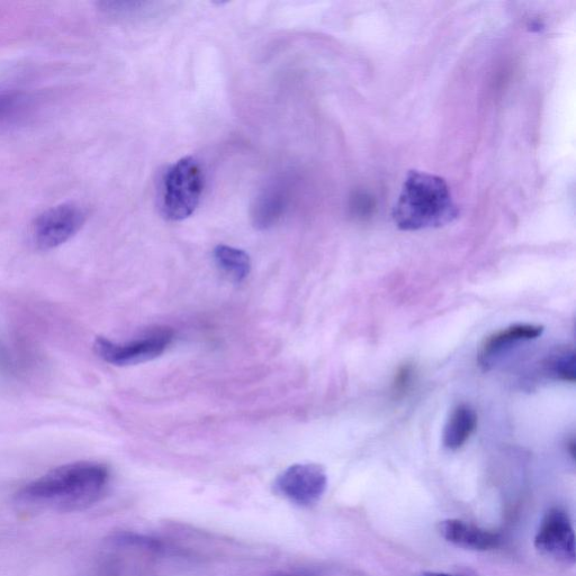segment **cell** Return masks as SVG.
<instances>
[{
  "mask_svg": "<svg viewBox=\"0 0 576 576\" xmlns=\"http://www.w3.org/2000/svg\"><path fill=\"white\" fill-rule=\"evenodd\" d=\"M108 468L94 462H77L54 468L15 494L23 510L76 512L93 507L110 485Z\"/></svg>",
  "mask_w": 576,
  "mask_h": 576,
  "instance_id": "1",
  "label": "cell"
},
{
  "mask_svg": "<svg viewBox=\"0 0 576 576\" xmlns=\"http://www.w3.org/2000/svg\"><path fill=\"white\" fill-rule=\"evenodd\" d=\"M458 214V207L443 178L412 170L404 180L392 215L399 229L419 231L445 227Z\"/></svg>",
  "mask_w": 576,
  "mask_h": 576,
  "instance_id": "2",
  "label": "cell"
},
{
  "mask_svg": "<svg viewBox=\"0 0 576 576\" xmlns=\"http://www.w3.org/2000/svg\"><path fill=\"white\" fill-rule=\"evenodd\" d=\"M204 188L201 166L191 157L170 166L162 178L160 210L169 221H183L200 205Z\"/></svg>",
  "mask_w": 576,
  "mask_h": 576,
  "instance_id": "3",
  "label": "cell"
},
{
  "mask_svg": "<svg viewBox=\"0 0 576 576\" xmlns=\"http://www.w3.org/2000/svg\"><path fill=\"white\" fill-rule=\"evenodd\" d=\"M174 339L169 328L151 329L137 340L116 344L111 340L98 337L94 344L96 354L106 363L115 366L137 365L155 359L165 353Z\"/></svg>",
  "mask_w": 576,
  "mask_h": 576,
  "instance_id": "4",
  "label": "cell"
},
{
  "mask_svg": "<svg viewBox=\"0 0 576 576\" xmlns=\"http://www.w3.org/2000/svg\"><path fill=\"white\" fill-rule=\"evenodd\" d=\"M328 486V476L318 464H295L278 475L274 489L277 494L300 507L317 504Z\"/></svg>",
  "mask_w": 576,
  "mask_h": 576,
  "instance_id": "5",
  "label": "cell"
},
{
  "mask_svg": "<svg viewBox=\"0 0 576 576\" xmlns=\"http://www.w3.org/2000/svg\"><path fill=\"white\" fill-rule=\"evenodd\" d=\"M86 213L74 203L62 204L44 212L35 220L32 236L35 246L41 250L57 248L83 227Z\"/></svg>",
  "mask_w": 576,
  "mask_h": 576,
  "instance_id": "6",
  "label": "cell"
},
{
  "mask_svg": "<svg viewBox=\"0 0 576 576\" xmlns=\"http://www.w3.org/2000/svg\"><path fill=\"white\" fill-rule=\"evenodd\" d=\"M534 544L538 552L557 562L575 563L574 528L565 510L552 508L545 513L537 530Z\"/></svg>",
  "mask_w": 576,
  "mask_h": 576,
  "instance_id": "7",
  "label": "cell"
},
{
  "mask_svg": "<svg viewBox=\"0 0 576 576\" xmlns=\"http://www.w3.org/2000/svg\"><path fill=\"white\" fill-rule=\"evenodd\" d=\"M438 531L446 542L470 551L486 552L498 548L502 542L499 534L485 530L459 519L439 522Z\"/></svg>",
  "mask_w": 576,
  "mask_h": 576,
  "instance_id": "8",
  "label": "cell"
},
{
  "mask_svg": "<svg viewBox=\"0 0 576 576\" xmlns=\"http://www.w3.org/2000/svg\"><path fill=\"white\" fill-rule=\"evenodd\" d=\"M544 327L537 324H515V326L493 333L485 340L481 351L480 362L488 366L494 358L507 353L520 342L535 340L543 335Z\"/></svg>",
  "mask_w": 576,
  "mask_h": 576,
  "instance_id": "9",
  "label": "cell"
},
{
  "mask_svg": "<svg viewBox=\"0 0 576 576\" xmlns=\"http://www.w3.org/2000/svg\"><path fill=\"white\" fill-rule=\"evenodd\" d=\"M477 427V414L468 404H459L450 413L443 435L444 446L449 450L462 448Z\"/></svg>",
  "mask_w": 576,
  "mask_h": 576,
  "instance_id": "10",
  "label": "cell"
},
{
  "mask_svg": "<svg viewBox=\"0 0 576 576\" xmlns=\"http://www.w3.org/2000/svg\"><path fill=\"white\" fill-rule=\"evenodd\" d=\"M287 198L282 188L272 187L266 189L257 198L252 206L251 218L257 229L265 230L273 227L285 211Z\"/></svg>",
  "mask_w": 576,
  "mask_h": 576,
  "instance_id": "11",
  "label": "cell"
},
{
  "mask_svg": "<svg viewBox=\"0 0 576 576\" xmlns=\"http://www.w3.org/2000/svg\"><path fill=\"white\" fill-rule=\"evenodd\" d=\"M214 259L222 272L230 276L233 281L241 282L250 273V257L243 250L229 246H218L214 250Z\"/></svg>",
  "mask_w": 576,
  "mask_h": 576,
  "instance_id": "12",
  "label": "cell"
},
{
  "mask_svg": "<svg viewBox=\"0 0 576 576\" xmlns=\"http://www.w3.org/2000/svg\"><path fill=\"white\" fill-rule=\"evenodd\" d=\"M575 366L574 350L562 349L545 360L544 372L553 380L574 383L576 378Z\"/></svg>",
  "mask_w": 576,
  "mask_h": 576,
  "instance_id": "13",
  "label": "cell"
},
{
  "mask_svg": "<svg viewBox=\"0 0 576 576\" xmlns=\"http://www.w3.org/2000/svg\"><path fill=\"white\" fill-rule=\"evenodd\" d=\"M114 542L125 546L150 549V551H160L162 545L158 540L144 537L138 534L123 533L114 537Z\"/></svg>",
  "mask_w": 576,
  "mask_h": 576,
  "instance_id": "14",
  "label": "cell"
},
{
  "mask_svg": "<svg viewBox=\"0 0 576 576\" xmlns=\"http://www.w3.org/2000/svg\"><path fill=\"white\" fill-rule=\"evenodd\" d=\"M413 374L414 368L409 363L402 365L399 371L396 372L392 386V391L396 398H400V396L409 391L413 381Z\"/></svg>",
  "mask_w": 576,
  "mask_h": 576,
  "instance_id": "15",
  "label": "cell"
},
{
  "mask_svg": "<svg viewBox=\"0 0 576 576\" xmlns=\"http://www.w3.org/2000/svg\"><path fill=\"white\" fill-rule=\"evenodd\" d=\"M17 102H20V99L13 96H0V120L4 119V117L15 110Z\"/></svg>",
  "mask_w": 576,
  "mask_h": 576,
  "instance_id": "16",
  "label": "cell"
},
{
  "mask_svg": "<svg viewBox=\"0 0 576 576\" xmlns=\"http://www.w3.org/2000/svg\"><path fill=\"white\" fill-rule=\"evenodd\" d=\"M418 576H476V575L449 574L441 572H422Z\"/></svg>",
  "mask_w": 576,
  "mask_h": 576,
  "instance_id": "17",
  "label": "cell"
}]
</instances>
